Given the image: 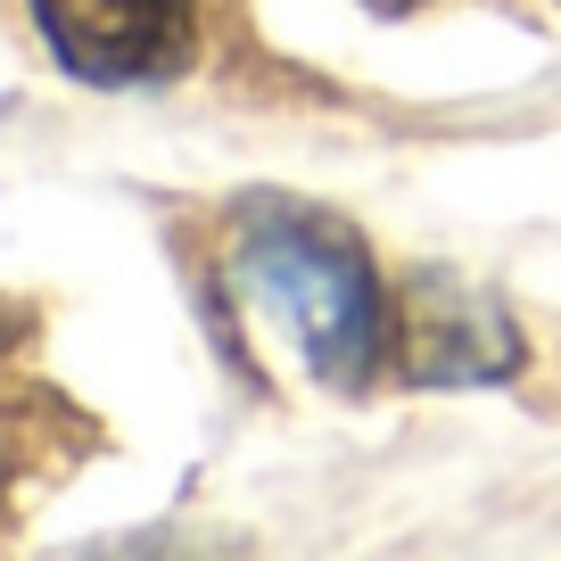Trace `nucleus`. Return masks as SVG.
<instances>
[{
  "label": "nucleus",
  "instance_id": "nucleus-1",
  "mask_svg": "<svg viewBox=\"0 0 561 561\" xmlns=\"http://www.w3.org/2000/svg\"><path fill=\"white\" fill-rule=\"evenodd\" d=\"M224 264L240 306L273 322L322 388H339V397L371 388V371L388 364V306L355 231H339L314 207H289V198H256L231 224Z\"/></svg>",
  "mask_w": 561,
  "mask_h": 561
},
{
  "label": "nucleus",
  "instance_id": "nucleus-2",
  "mask_svg": "<svg viewBox=\"0 0 561 561\" xmlns=\"http://www.w3.org/2000/svg\"><path fill=\"white\" fill-rule=\"evenodd\" d=\"M397 380L404 388H495L520 371V322L495 289L455 273H413L397 298Z\"/></svg>",
  "mask_w": 561,
  "mask_h": 561
},
{
  "label": "nucleus",
  "instance_id": "nucleus-3",
  "mask_svg": "<svg viewBox=\"0 0 561 561\" xmlns=\"http://www.w3.org/2000/svg\"><path fill=\"white\" fill-rule=\"evenodd\" d=\"M34 25L83 83H158L191 58L198 0H34Z\"/></svg>",
  "mask_w": 561,
  "mask_h": 561
},
{
  "label": "nucleus",
  "instance_id": "nucleus-4",
  "mask_svg": "<svg viewBox=\"0 0 561 561\" xmlns=\"http://www.w3.org/2000/svg\"><path fill=\"white\" fill-rule=\"evenodd\" d=\"M371 9H421V0H371Z\"/></svg>",
  "mask_w": 561,
  "mask_h": 561
}]
</instances>
